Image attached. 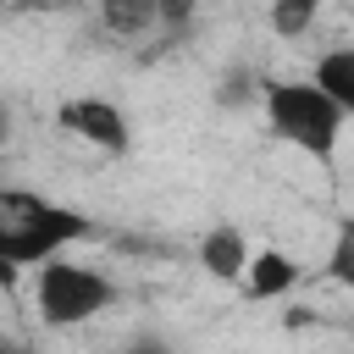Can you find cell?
<instances>
[{
  "label": "cell",
  "instance_id": "cell-12",
  "mask_svg": "<svg viewBox=\"0 0 354 354\" xmlns=\"http://www.w3.org/2000/svg\"><path fill=\"white\" fill-rule=\"evenodd\" d=\"M0 354H33V348H22V343H11V337H0Z\"/></svg>",
  "mask_w": 354,
  "mask_h": 354
},
{
  "label": "cell",
  "instance_id": "cell-5",
  "mask_svg": "<svg viewBox=\"0 0 354 354\" xmlns=\"http://www.w3.org/2000/svg\"><path fill=\"white\" fill-rule=\"evenodd\" d=\"M293 282H299V266H293V254H282V249H260V254L243 260V288H249L254 299H282Z\"/></svg>",
  "mask_w": 354,
  "mask_h": 354
},
{
  "label": "cell",
  "instance_id": "cell-9",
  "mask_svg": "<svg viewBox=\"0 0 354 354\" xmlns=\"http://www.w3.org/2000/svg\"><path fill=\"white\" fill-rule=\"evenodd\" d=\"M315 11H321V0H271V28L282 39H304L310 22H315Z\"/></svg>",
  "mask_w": 354,
  "mask_h": 354
},
{
  "label": "cell",
  "instance_id": "cell-14",
  "mask_svg": "<svg viewBox=\"0 0 354 354\" xmlns=\"http://www.w3.org/2000/svg\"><path fill=\"white\" fill-rule=\"evenodd\" d=\"M0 11H6V0H0Z\"/></svg>",
  "mask_w": 354,
  "mask_h": 354
},
{
  "label": "cell",
  "instance_id": "cell-11",
  "mask_svg": "<svg viewBox=\"0 0 354 354\" xmlns=\"http://www.w3.org/2000/svg\"><path fill=\"white\" fill-rule=\"evenodd\" d=\"M194 11V0H160V22H183Z\"/></svg>",
  "mask_w": 354,
  "mask_h": 354
},
{
  "label": "cell",
  "instance_id": "cell-7",
  "mask_svg": "<svg viewBox=\"0 0 354 354\" xmlns=\"http://www.w3.org/2000/svg\"><path fill=\"white\" fill-rule=\"evenodd\" d=\"M310 83L332 100V105H343V111H354V50L348 44H337V50H326L321 61H315V72H310Z\"/></svg>",
  "mask_w": 354,
  "mask_h": 354
},
{
  "label": "cell",
  "instance_id": "cell-3",
  "mask_svg": "<svg viewBox=\"0 0 354 354\" xmlns=\"http://www.w3.org/2000/svg\"><path fill=\"white\" fill-rule=\"evenodd\" d=\"M111 299H116V288H111L105 271L77 266V260H61V254L39 260L33 304H39L44 326H83V321H94L100 310H111Z\"/></svg>",
  "mask_w": 354,
  "mask_h": 354
},
{
  "label": "cell",
  "instance_id": "cell-1",
  "mask_svg": "<svg viewBox=\"0 0 354 354\" xmlns=\"http://www.w3.org/2000/svg\"><path fill=\"white\" fill-rule=\"evenodd\" d=\"M94 221L83 210H66L55 199H39V194H17V188H0V260L11 266H39L50 254H61L66 243L88 238Z\"/></svg>",
  "mask_w": 354,
  "mask_h": 354
},
{
  "label": "cell",
  "instance_id": "cell-6",
  "mask_svg": "<svg viewBox=\"0 0 354 354\" xmlns=\"http://www.w3.org/2000/svg\"><path fill=\"white\" fill-rule=\"evenodd\" d=\"M243 260H249V243L238 227H210L205 243H199V266L216 277V282H238L243 277Z\"/></svg>",
  "mask_w": 354,
  "mask_h": 354
},
{
  "label": "cell",
  "instance_id": "cell-4",
  "mask_svg": "<svg viewBox=\"0 0 354 354\" xmlns=\"http://www.w3.org/2000/svg\"><path fill=\"white\" fill-rule=\"evenodd\" d=\"M61 127L77 133V138H88V144L105 149V155H122V149L133 144L127 116H122L111 100H66V105H61Z\"/></svg>",
  "mask_w": 354,
  "mask_h": 354
},
{
  "label": "cell",
  "instance_id": "cell-10",
  "mask_svg": "<svg viewBox=\"0 0 354 354\" xmlns=\"http://www.w3.org/2000/svg\"><path fill=\"white\" fill-rule=\"evenodd\" d=\"M332 277H337V282H348V277H354V271H348V232H343V238H337V249H332Z\"/></svg>",
  "mask_w": 354,
  "mask_h": 354
},
{
  "label": "cell",
  "instance_id": "cell-2",
  "mask_svg": "<svg viewBox=\"0 0 354 354\" xmlns=\"http://www.w3.org/2000/svg\"><path fill=\"white\" fill-rule=\"evenodd\" d=\"M266 122L282 144L293 149H310V155H332L337 149V133L348 122L343 105H332L310 77H282V83H266Z\"/></svg>",
  "mask_w": 354,
  "mask_h": 354
},
{
  "label": "cell",
  "instance_id": "cell-8",
  "mask_svg": "<svg viewBox=\"0 0 354 354\" xmlns=\"http://www.w3.org/2000/svg\"><path fill=\"white\" fill-rule=\"evenodd\" d=\"M100 11H105V28L122 33V39H133V33L160 22V0H100Z\"/></svg>",
  "mask_w": 354,
  "mask_h": 354
},
{
  "label": "cell",
  "instance_id": "cell-13",
  "mask_svg": "<svg viewBox=\"0 0 354 354\" xmlns=\"http://www.w3.org/2000/svg\"><path fill=\"white\" fill-rule=\"evenodd\" d=\"M6 133H11V111L0 105V144H6Z\"/></svg>",
  "mask_w": 354,
  "mask_h": 354
}]
</instances>
